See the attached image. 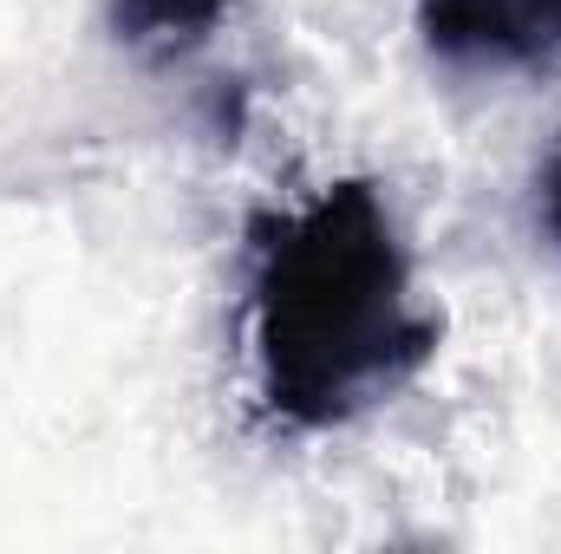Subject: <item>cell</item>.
<instances>
[{"mask_svg": "<svg viewBox=\"0 0 561 554\" xmlns=\"http://www.w3.org/2000/svg\"><path fill=\"white\" fill-rule=\"evenodd\" d=\"M392 249L366 196L327 203L280 242L268 280V353L294 399H346L386 366L392 339Z\"/></svg>", "mask_w": 561, "mask_h": 554, "instance_id": "obj_1", "label": "cell"}]
</instances>
